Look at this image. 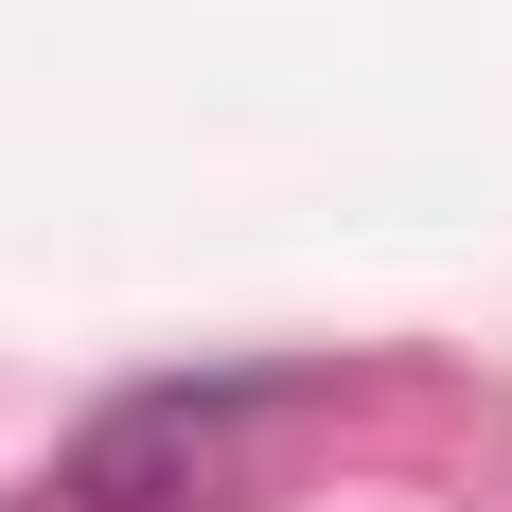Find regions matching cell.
Here are the masks:
<instances>
[{
    "mask_svg": "<svg viewBox=\"0 0 512 512\" xmlns=\"http://www.w3.org/2000/svg\"><path fill=\"white\" fill-rule=\"evenodd\" d=\"M318 407H336V371H318V354L142 371V389H106V407L71 424L0 512H230V495H248V460L283 442V424H318Z\"/></svg>",
    "mask_w": 512,
    "mask_h": 512,
    "instance_id": "cell-1",
    "label": "cell"
}]
</instances>
